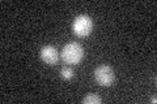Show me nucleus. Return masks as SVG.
I'll use <instances>...</instances> for the list:
<instances>
[{"label":"nucleus","mask_w":157,"mask_h":104,"mask_svg":"<svg viewBox=\"0 0 157 104\" xmlns=\"http://www.w3.org/2000/svg\"><path fill=\"white\" fill-rule=\"evenodd\" d=\"M60 56L64 63L76 65V64L80 63L82 60V57H84V48L81 47V44H78L76 42L67 43L62 49Z\"/></svg>","instance_id":"nucleus-1"},{"label":"nucleus","mask_w":157,"mask_h":104,"mask_svg":"<svg viewBox=\"0 0 157 104\" xmlns=\"http://www.w3.org/2000/svg\"><path fill=\"white\" fill-rule=\"evenodd\" d=\"M72 30L80 38L88 37L93 30L92 18L89 16H86V14H80V16H77L72 23Z\"/></svg>","instance_id":"nucleus-2"},{"label":"nucleus","mask_w":157,"mask_h":104,"mask_svg":"<svg viewBox=\"0 0 157 104\" xmlns=\"http://www.w3.org/2000/svg\"><path fill=\"white\" fill-rule=\"evenodd\" d=\"M94 78L96 81L98 82V85L107 87V86H111L113 82H114V70L113 68L109 65H100L98 68H96L94 70Z\"/></svg>","instance_id":"nucleus-3"},{"label":"nucleus","mask_w":157,"mask_h":104,"mask_svg":"<svg viewBox=\"0 0 157 104\" xmlns=\"http://www.w3.org/2000/svg\"><path fill=\"white\" fill-rule=\"evenodd\" d=\"M39 56L45 63L50 64V65H54L56 64L59 60V53L56 51L55 47L52 46H45L41 48V52H39Z\"/></svg>","instance_id":"nucleus-4"},{"label":"nucleus","mask_w":157,"mask_h":104,"mask_svg":"<svg viewBox=\"0 0 157 104\" xmlns=\"http://www.w3.org/2000/svg\"><path fill=\"white\" fill-rule=\"evenodd\" d=\"M101 98L96 95V94H88V95L82 99V103L84 104H98V103H101Z\"/></svg>","instance_id":"nucleus-5"},{"label":"nucleus","mask_w":157,"mask_h":104,"mask_svg":"<svg viewBox=\"0 0 157 104\" xmlns=\"http://www.w3.org/2000/svg\"><path fill=\"white\" fill-rule=\"evenodd\" d=\"M60 77L63 78V80H71V78L73 77V70L71 68H68V66H63L60 69Z\"/></svg>","instance_id":"nucleus-6"}]
</instances>
